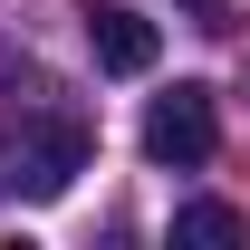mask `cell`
<instances>
[{"instance_id": "6da1fadb", "label": "cell", "mask_w": 250, "mask_h": 250, "mask_svg": "<svg viewBox=\"0 0 250 250\" xmlns=\"http://www.w3.org/2000/svg\"><path fill=\"white\" fill-rule=\"evenodd\" d=\"M87 154H96V145H87V125H77V116H29V125H20V145L0 154V183L29 192V202H58V192L87 173Z\"/></svg>"}, {"instance_id": "7a4b0ae2", "label": "cell", "mask_w": 250, "mask_h": 250, "mask_svg": "<svg viewBox=\"0 0 250 250\" xmlns=\"http://www.w3.org/2000/svg\"><path fill=\"white\" fill-rule=\"evenodd\" d=\"M212 145H221V106H212V87H164L154 106H145V164L192 173V164H212Z\"/></svg>"}, {"instance_id": "3957f363", "label": "cell", "mask_w": 250, "mask_h": 250, "mask_svg": "<svg viewBox=\"0 0 250 250\" xmlns=\"http://www.w3.org/2000/svg\"><path fill=\"white\" fill-rule=\"evenodd\" d=\"M87 48H96V67H106V77H145V67L164 58V29L145 20V10L96 0V10H87Z\"/></svg>"}, {"instance_id": "277c9868", "label": "cell", "mask_w": 250, "mask_h": 250, "mask_svg": "<svg viewBox=\"0 0 250 250\" xmlns=\"http://www.w3.org/2000/svg\"><path fill=\"white\" fill-rule=\"evenodd\" d=\"M173 241L221 250V241H241V212H231V202H183V212H173Z\"/></svg>"}]
</instances>
